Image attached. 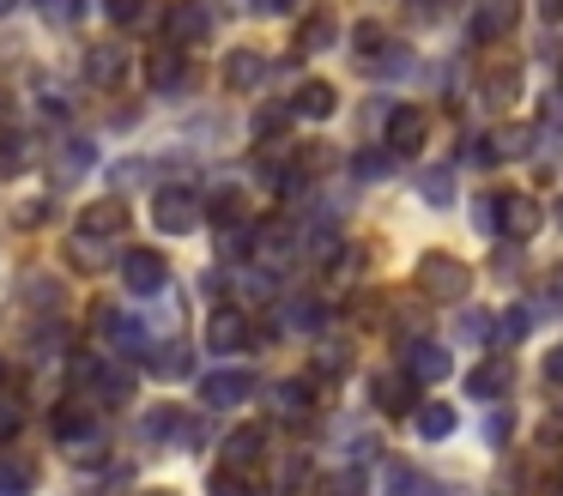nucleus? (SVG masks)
Returning a JSON list of instances; mask_svg holds the SVG:
<instances>
[{
	"instance_id": "1",
	"label": "nucleus",
	"mask_w": 563,
	"mask_h": 496,
	"mask_svg": "<svg viewBox=\"0 0 563 496\" xmlns=\"http://www.w3.org/2000/svg\"><path fill=\"white\" fill-rule=\"evenodd\" d=\"M352 48H357V67L369 73V79H406V73L418 67V55L406 43H394L382 24H357V36H352Z\"/></svg>"
},
{
	"instance_id": "2",
	"label": "nucleus",
	"mask_w": 563,
	"mask_h": 496,
	"mask_svg": "<svg viewBox=\"0 0 563 496\" xmlns=\"http://www.w3.org/2000/svg\"><path fill=\"white\" fill-rule=\"evenodd\" d=\"M412 285L424 290L430 302H461L466 290H473V266H466V261H454L449 249H430V254H418Z\"/></svg>"
},
{
	"instance_id": "3",
	"label": "nucleus",
	"mask_w": 563,
	"mask_h": 496,
	"mask_svg": "<svg viewBox=\"0 0 563 496\" xmlns=\"http://www.w3.org/2000/svg\"><path fill=\"white\" fill-rule=\"evenodd\" d=\"M152 224H158L164 236H188V230H200V194L183 188V181L158 188L152 194Z\"/></svg>"
},
{
	"instance_id": "4",
	"label": "nucleus",
	"mask_w": 563,
	"mask_h": 496,
	"mask_svg": "<svg viewBox=\"0 0 563 496\" xmlns=\"http://www.w3.org/2000/svg\"><path fill=\"white\" fill-rule=\"evenodd\" d=\"M249 254H255V261L267 266V273H285V266L297 261V230L285 224V218H267V224H261L255 236H249Z\"/></svg>"
},
{
	"instance_id": "5",
	"label": "nucleus",
	"mask_w": 563,
	"mask_h": 496,
	"mask_svg": "<svg viewBox=\"0 0 563 496\" xmlns=\"http://www.w3.org/2000/svg\"><path fill=\"white\" fill-rule=\"evenodd\" d=\"M382 133H388L394 157H418L424 140H430V115L424 109H388V115H382Z\"/></svg>"
},
{
	"instance_id": "6",
	"label": "nucleus",
	"mask_w": 563,
	"mask_h": 496,
	"mask_svg": "<svg viewBox=\"0 0 563 496\" xmlns=\"http://www.w3.org/2000/svg\"><path fill=\"white\" fill-rule=\"evenodd\" d=\"M122 285L134 290V297H152V290L170 285V266H164L158 249H128L122 254Z\"/></svg>"
},
{
	"instance_id": "7",
	"label": "nucleus",
	"mask_w": 563,
	"mask_h": 496,
	"mask_svg": "<svg viewBox=\"0 0 563 496\" xmlns=\"http://www.w3.org/2000/svg\"><path fill=\"white\" fill-rule=\"evenodd\" d=\"M249 394H255V375H249V370H212V375H200V406H212V411L243 406Z\"/></svg>"
},
{
	"instance_id": "8",
	"label": "nucleus",
	"mask_w": 563,
	"mask_h": 496,
	"mask_svg": "<svg viewBox=\"0 0 563 496\" xmlns=\"http://www.w3.org/2000/svg\"><path fill=\"white\" fill-rule=\"evenodd\" d=\"M249 339H255V327H249V315L243 309H212V321H207V345H212V357H231V351H243Z\"/></svg>"
},
{
	"instance_id": "9",
	"label": "nucleus",
	"mask_w": 563,
	"mask_h": 496,
	"mask_svg": "<svg viewBox=\"0 0 563 496\" xmlns=\"http://www.w3.org/2000/svg\"><path fill=\"white\" fill-rule=\"evenodd\" d=\"M539 230V200L533 194H497V236L527 242Z\"/></svg>"
},
{
	"instance_id": "10",
	"label": "nucleus",
	"mask_w": 563,
	"mask_h": 496,
	"mask_svg": "<svg viewBox=\"0 0 563 496\" xmlns=\"http://www.w3.org/2000/svg\"><path fill=\"white\" fill-rule=\"evenodd\" d=\"M400 370L412 375V382H449V375H454V357H449V345H437V339H412Z\"/></svg>"
},
{
	"instance_id": "11",
	"label": "nucleus",
	"mask_w": 563,
	"mask_h": 496,
	"mask_svg": "<svg viewBox=\"0 0 563 496\" xmlns=\"http://www.w3.org/2000/svg\"><path fill=\"white\" fill-rule=\"evenodd\" d=\"M261 454H267V430H261V423H243V430L224 436V460H219V466L224 472H243V478H249V472L261 466Z\"/></svg>"
},
{
	"instance_id": "12",
	"label": "nucleus",
	"mask_w": 563,
	"mask_h": 496,
	"mask_svg": "<svg viewBox=\"0 0 563 496\" xmlns=\"http://www.w3.org/2000/svg\"><path fill=\"white\" fill-rule=\"evenodd\" d=\"M200 218H212L219 230H243V218H249V194L236 188V181H219L212 194H200Z\"/></svg>"
},
{
	"instance_id": "13",
	"label": "nucleus",
	"mask_w": 563,
	"mask_h": 496,
	"mask_svg": "<svg viewBox=\"0 0 563 496\" xmlns=\"http://www.w3.org/2000/svg\"><path fill=\"white\" fill-rule=\"evenodd\" d=\"M521 19V0H473V43H497L515 31Z\"/></svg>"
},
{
	"instance_id": "14",
	"label": "nucleus",
	"mask_w": 563,
	"mask_h": 496,
	"mask_svg": "<svg viewBox=\"0 0 563 496\" xmlns=\"http://www.w3.org/2000/svg\"><path fill=\"white\" fill-rule=\"evenodd\" d=\"M207 31H212V19H207V7H200V0H176V7L164 12V36H170V48L200 43Z\"/></svg>"
},
{
	"instance_id": "15",
	"label": "nucleus",
	"mask_w": 563,
	"mask_h": 496,
	"mask_svg": "<svg viewBox=\"0 0 563 496\" xmlns=\"http://www.w3.org/2000/svg\"><path fill=\"white\" fill-rule=\"evenodd\" d=\"M509 387H515V363L509 357H485V363L466 370V394L473 399H503Z\"/></svg>"
},
{
	"instance_id": "16",
	"label": "nucleus",
	"mask_w": 563,
	"mask_h": 496,
	"mask_svg": "<svg viewBox=\"0 0 563 496\" xmlns=\"http://www.w3.org/2000/svg\"><path fill=\"white\" fill-rule=\"evenodd\" d=\"M285 109H291V121H297V115H303V121H328L333 109H340V91H333L328 79H303V85L291 91V103H285Z\"/></svg>"
},
{
	"instance_id": "17",
	"label": "nucleus",
	"mask_w": 563,
	"mask_h": 496,
	"mask_svg": "<svg viewBox=\"0 0 563 496\" xmlns=\"http://www.w3.org/2000/svg\"><path fill=\"white\" fill-rule=\"evenodd\" d=\"M146 79H152V91H183V85H188V55H183V48H170V43H158L146 55Z\"/></svg>"
},
{
	"instance_id": "18",
	"label": "nucleus",
	"mask_w": 563,
	"mask_h": 496,
	"mask_svg": "<svg viewBox=\"0 0 563 496\" xmlns=\"http://www.w3.org/2000/svg\"><path fill=\"white\" fill-rule=\"evenodd\" d=\"M369 399H376L382 411H412L418 406V382L406 370H382L376 382H369Z\"/></svg>"
},
{
	"instance_id": "19",
	"label": "nucleus",
	"mask_w": 563,
	"mask_h": 496,
	"mask_svg": "<svg viewBox=\"0 0 563 496\" xmlns=\"http://www.w3.org/2000/svg\"><path fill=\"white\" fill-rule=\"evenodd\" d=\"M122 230H128V206H122V194H110V200L86 206V218H79V236H98V242L122 236Z\"/></svg>"
},
{
	"instance_id": "20",
	"label": "nucleus",
	"mask_w": 563,
	"mask_h": 496,
	"mask_svg": "<svg viewBox=\"0 0 563 496\" xmlns=\"http://www.w3.org/2000/svg\"><path fill=\"white\" fill-rule=\"evenodd\" d=\"M86 79L103 85V91H115V85L128 79V48H122V43H98V48L86 55Z\"/></svg>"
},
{
	"instance_id": "21",
	"label": "nucleus",
	"mask_w": 563,
	"mask_h": 496,
	"mask_svg": "<svg viewBox=\"0 0 563 496\" xmlns=\"http://www.w3.org/2000/svg\"><path fill=\"white\" fill-rule=\"evenodd\" d=\"M49 430L62 436V442H91L98 418H91V406H79V399H62V406L49 411Z\"/></svg>"
},
{
	"instance_id": "22",
	"label": "nucleus",
	"mask_w": 563,
	"mask_h": 496,
	"mask_svg": "<svg viewBox=\"0 0 563 496\" xmlns=\"http://www.w3.org/2000/svg\"><path fill=\"white\" fill-rule=\"evenodd\" d=\"M261 79H267V55H255V48H231L224 55V85L231 91H255Z\"/></svg>"
},
{
	"instance_id": "23",
	"label": "nucleus",
	"mask_w": 563,
	"mask_h": 496,
	"mask_svg": "<svg viewBox=\"0 0 563 496\" xmlns=\"http://www.w3.org/2000/svg\"><path fill=\"white\" fill-rule=\"evenodd\" d=\"M412 430L424 436V442L454 436V406H442V399H418V406H412Z\"/></svg>"
},
{
	"instance_id": "24",
	"label": "nucleus",
	"mask_w": 563,
	"mask_h": 496,
	"mask_svg": "<svg viewBox=\"0 0 563 496\" xmlns=\"http://www.w3.org/2000/svg\"><path fill=\"white\" fill-rule=\"evenodd\" d=\"M98 333L115 339L122 351H140V321L128 309H115V302H98Z\"/></svg>"
},
{
	"instance_id": "25",
	"label": "nucleus",
	"mask_w": 563,
	"mask_h": 496,
	"mask_svg": "<svg viewBox=\"0 0 563 496\" xmlns=\"http://www.w3.org/2000/svg\"><path fill=\"white\" fill-rule=\"evenodd\" d=\"M333 36H340L333 12H309V19L297 24V55H321V48H333Z\"/></svg>"
},
{
	"instance_id": "26",
	"label": "nucleus",
	"mask_w": 563,
	"mask_h": 496,
	"mask_svg": "<svg viewBox=\"0 0 563 496\" xmlns=\"http://www.w3.org/2000/svg\"><path fill=\"white\" fill-rule=\"evenodd\" d=\"M146 370L164 375V382H183L195 363H188V345H183V339H170V345H152V351H146Z\"/></svg>"
},
{
	"instance_id": "27",
	"label": "nucleus",
	"mask_w": 563,
	"mask_h": 496,
	"mask_svg": "<svg viewBox=\"0 0 563 496\" xmlns=\"http://www.w3.org/2000/svg\"><path fill=\"white\" fill-rule=\"evenodd\" d=\"M37 491V460L0 454V496H31Z\"/></svg>"
},
{
	"instance_id": "28",
	"label": "nucleus",
	"mask_w": 563,
	"mask_h": 496,
	"mask_svg": "<svg viewBox=\"0 0 563 496\" xmlns=\"http://www.w3.org/2000/svg\"><path fill=\"white\" fill-rule=\"evenodd\" d=\"M309 399H316V394H309V382H279V387H273V406H279L285 423H303L309 418Z\"/></svg>"
},
{
	"instance_id": "29",
	"label": "nucleus",
	"mask_w": 563,
	"mask_h": 496,
	"mask_svg": "<svg viewBox=\"0 0 563 496\" xmlns=\"http://www.w3.org/2000/svg\"><path fill=\"white\" fill-rule=\"evenodd\" d=\"M285 327H297V333H321V327H328V309H321L316 297H291L285 302Z\"/></svg>"
},
{
	"instance_id": "30",
	"label": "nucleus",
	"mask_w": 563,
	"mask_h": 496,
	"mask_svg": "<svg viewBox=\"0 0 563 496\" xmlns=\"http://www.w3.org/2000/svg\"><path fill=\"white\" fill-rule=\"evenodd\" d=\"M388 496H437V484H430L418 466H400V460H394L388 466Z\"/></svg>"
},
{
	"instance_id": "31",
	"label": "nucleus",
	"mask_w": 563,
	"mask_h": 496,
	"mask_svg": "<svg viewBox=\"0 0 563 496\" xmlns=\"http://www.w3.org/2000/svg\"><path fill=\"white\" fill-rule=\"evenodd\" d=\"M176 436H188L183 406H164V411H152V418H146V442H176Z\"/></svg>"
},
{
	"instance_id": "32",
	"label": "nucleus",
	"mask_w": 563,
	"mask_h": 496,
	"mask_svg": "<svg viewBox=\"0 0 563 496\" xmlns=\"http://www.w3.org/2000/svg\"><path fill=\"white\" fill-rule=\"evenodd\" d=\"M103 254H110V249H103L98 236H79V230H74V242H67V261H74L79 273H98V266H110Z\"/></svg>"
},
{
	"instance_id": "33",
	"label": "nucleus",
	"mask_w": 563,
	"mask_h": 496,
	"mask_svg": "<svg viewBox=\"0 0 563 496\" xmlns=\"http://www.w3.org/2000/svg\"><path fill=\"white\" fill-rule=\"evenodd\" d=\"M352 176H357V181L394 176V152H388V145H382V152H376V145H369V152H357V157H352Z\"/></svg>"
},
{
	"instance_id": "34",
	"label": "nucleus",
	"mask_w": 563,
	"mask_h": 496,
	"mask_svg": "<svg viewBox=\"0 0 563 496\" xmlns=\"http://www.w3.org/2000/svg\"><path fill=\"white\" fill-rule=\"evenodd\" d=\"M103 12H110L122 31H140V24H152V0H103Z\"/></svg>"
},
{
	"instance_id": "35",
	"label": "nucleus",
	"mask_w": 563,
	"mask_h": 496,
	"mask_svg": "<svg viewBox=\"0 0 563 496\" xmlns=\"http://www.w3.org/2000/svg\"><path fill=\"white\" fill-rule=\"evenodd\" d=\"M515 91H521V73H515V67H497V73L485 79V103H497V109H509Z\"/></svg>"
},
{
	"instance_id": "36",
	"label": "nucleus",
	"mask_w": 563,
	"mask_h": 496,
	"mask_svg": "<svg viewBox=\"0 0 563 496\" xmlns=\"http://www.w3.org/2000/svg\"><path fill=\"white\" fill-rule=\"evenodd\" d=\"M91 382H98L103 399H128V394H134V375L115 370V363H98V375H91Z\"/></svg>"
},
{
	"instance_id": "37",
	"label": "nucleus",
	"mask_w": 563,
	"mask_h": 496,
	"mask_svg": "<svg viewBox=\"0 0 563 496\" xmlns=\"http://www.w3.org/2000/svg\"><path fill=\"white\" fill-rule=\"evenodd\" d=\"M207 496H261L255 491V478H243V472H212V478H207Z\"/></svg>"
},
{
	"instance_id": "38",
	"label": "nucleus",
	"mask_w": 563,
	"mask_h": 496,
	"mask_svg": "<svg viewBox=\"0 0 563 496\" xmlns=\"http://www.w3.org/2000/svg\"><path fill=\"white\" fill-rule=\"evenodd\" d=\"M91 164H98V152H91V140H67V145H62V176H86Z\"/></svg>"
},
{
	"instance_id": "39",
	"label": "nucleus",
	"mask_w": 563,
	"mask_h": 496,
	"mask_svg": "<svg viewBox=\"0 0 563 496\" xmlns=\"http://www.w3.org/2000/svg\"><path fill=\"white\" fill-rule=\"evenodd\" d=\"M521 333H533V309H527V302H515V309L497 321V345H509V339H521Z\"/></svg>"
},
{
	"instance_id": "40",
	"label": "nucleus",
	"mask_w": 563,
	"mask_h": 496,
	"mask_svg": "<svg viewBox=\"0 0 563 496\" xmlns=\"http://www.w3.org/2000/svg\"><path fill=\"white\" fill-rule=\"evenodd\" d=\"M285 128H291V109H285V103H267L255 115V140H279Z\"/></svg>"
},
{
	"instance_id": "41",
	"label": "nucleus",
	"mask_w": 563,
	"mask_h": 496,
	"mask_svg": "<svg viewBox=\"0 0 563 496\" xmlns=\"http://www.w3.org/2000/svg\"><path fill=\"white\" fill-rule=\"evenodd\" d=\"M37 12L49 24H79V19H86V0H37Z\"/></svg>"
},
{
	"instance_id": "42",
	"label": "nucleus",
	"mask_w": 563,
	"mask_h": 496,
	"mask_svg": "<svg viewBox=\"0 0 563 496\" xmlns=\"http://www.w3.org/2000/svg\"><path fill=\"white\" fill-rule=\"evenodd\" d=\"M321 496H364V466H345L321 484Z\"/></svg>"
},
{
	"instance_id": "43",
	"label": "nucleus",
	"mask_w": 563,
	"mask_h": 496,
	"mask_svg": "<svg viewBox=\"0 0 563 496\" xmlns=\"http://www.w3.org/2000/svg\"><path fill=\"white\" fill-rule=\"evenodd\" d=\"M19 169H25V140L0 133V176H19Z\"/></svg>"
},
{
	"instance_id": "44",
	"label": "nucleus",
	"mask_w": 563,
	"mask_h": 496,
	"mask_svg": "<svg viewBox=\"0 0 563 496\" xmlns=\"http://www.w3.org/2000/svg\"><path fill=\"white\" fill-rule=\"evenodd\" d=\"M19 430H25V406L13 394H0V442H13Z\"/></svg>"
},
{
	"instance_id": "45",
	"label": "nucleus",
	"mask_w": 563,
	"mask_h": 496,
	"mask_svg": "<svg viewBox=\"0 0 563 496\" xmlns=\"http://www.w3.org/2000/svg\"><path fill=\"white\" fill-rule=\"evenodd\" d=\"M461 157H466V164H478V169H497V140H490V133H478V140L461 145Z\"/></svg>"
},
{
	"instance_id": "46",
	"label": "nucleus",
	"mask_w": 563,
	"mask_h": 496,
	"mask_svg": "<svg viewBox=\"0 0 563 496\" xmlns=\"http://www.w3.org/2000/svg\"><path fill=\"white\" fill-rule=\"evenodd\" d=\"M424 200H430V206H449V200H454V176H449V169L424 176Z\"/></svg>"
},
{
	"instance_id": "47",
	"label": "nucleus",
	"mask_w": 563,
	"mask_h": 496,
	"mask_svg": "<svg viewBox=\"0 0 563 496\" xmlns=\"http://www.w3.org/2000/svg\"><path fill=\"white\" fill-rule=\"evenodd\" d=\"M442 12H449V0H406V19L412 24H437Z\"/></svg>"
},
{
	"instance_id": "48",
	"label": "nucleus",
	"mask_w": 563,
	"mask_h": 496,
	"mask_svg": "<svg viewBox=\"0 0 563 496\" xmlns=\"http://www.w3.org/2000/svg\"><path fill=\"white\" fill-rule=\"evenodd\" d=\"M461 333L466 339H497V321H490V315H461Z\"/></svg>"
},
{
	"instance_id": "49",
	"label": "nucleus",
	"mask_w": 563,
	"mask_h": 496,
	"mask_svg": "<svg viewBox=\"0 0 563 496\" xmlns=\"http://www.w3.org/2000/svg\"><path fill=\"white\" fill-rule=\"evenodd\" d=\"M539 442L563 448V406H551V411H545V423H539Z\"/></svg>"
},
{
	"instance_id": "50",
	"label": "nucleus",
	"mask_w": 563,
	"mask_h": 496,
	"mask_svg": "<svg viewBox=\"0 0 563 496\" xmlns=\"http://www.w3.org/2000/svg\"><path fill=\"white\" fill-rule=\"evenodd\" d=\"M509 430H515V418H509V411H490V423H485L490 448H503V442H509Z\"/></svg>"
},
{
	"instance_id": "51",
	"label": "nucleus",
	"mask_w": 563,
	"mask_h": 496,
	"mask_svg": "<svg viewBox=\"0 0 563 496\" xmlns=\"http://www.w3.org/2000/svg\"><path fill=\"white\" fill-rule=\"evenodd\" d=\"M473 224L478 230H497V194H485V200L473 206Z\"/></svg>"
},
{
	"instance_id": "52",
	"label": "nucleus",
	"mask_w": 563,
	"mask_h": 496,
	"mask_svg": "<svg viewBox=\"0 0 563 496\" xmlns=\"http://www.w3.org/2000/svg\"><path fill=\"white\" fill-rule=\"evenodd\" d=\"M545 375H551V382H563V345H558V351H551V357H545Z\"/></svg>"
},
{
	"instance_id": "53",
	"label": "nucleus",
	"mask_w": 563,
	"mask_h": 496,
	"mask_svg": "<svg viewBox=\"0 0 563 496\" xmlns=\"http://www.w3.org/2000/svg\"><path fill=\"white\" fill-rule=\"evenodd\" d=\"M255 7H261V12H291L297 0H255Z\"/></svg>"
},
{
	"instance_id": "54",
	"label": "nucleus",
	"mask_w": 563,
	"mask_h": 496,
	"mask_svg": "<svg viewBox=\"0 0 563 496\" xmlns=\"http://www.w3.org/2000/svg\"><path fill=\"white\" fill-rule=\"evenodd\" d=\"M539 12H545V19H563V0H539Z\"/></svg>"
},
{
	"instance_id": "55",
	"label": "nucleus",
	"mask_w": 563,
	"mask_h": 496,
	"mask_svg": "<svg viewBox=\"0 0 563 496\" xmlns=\"http://www.w3.org/2000/svg\"><path fill=\"white\" fill-rule=\"evenodd\" d=\"M19 7V0H0V19H7V12H13Z\"/></svg>"
},
{
	"instance_id": "56",
	"label": "nucleus",
	"mask_w": 563,
	"mask_h": 496,
	"mask_svg": "<svg viewBox=\"0 0 563 496\" xmlns=\"http://www.w3.org/2000/svg\"><path fill=\"white\" fill-rule=\"evenodd\" d=\"M140 496H176V491H140Z\"/></svg>"
},
{
	"instance_id": "57",
	"label": "nucleus",
	"mask_w": 563,
	"mask_h": 496,
	"mask_svg": "<svg viewBox=\"0 0 563 496\" xmlns=\"http://www.w3.org/2000/svg\"><path fill=\"white\" fill-rule=\"evenodd\" d=\"M558 224H563V200H558Z\"/></svg>"
}]
</instances>
